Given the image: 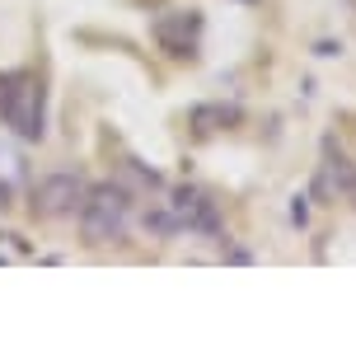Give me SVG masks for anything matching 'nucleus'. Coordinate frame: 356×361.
Wrapping results in <instances>:
<instances>
[{
  "instance_id": "obj_7",
  "label": "nucleus",
  "mask_w": 356,
  "mask_h": 361,
  "mask_svg": "<svg viewBox=\"0 0 356 361\" xmlns=\"http://www.w3.org/2000/svg\"><path fill=\"white\" fill-rule=\"evenodd\" d=\"M244 122V108L239 104H192L188 108V127L197 136H211V132H230Z\"/></svg>"
},
{
  "instance_id": "obj_2",
  "label": "nucleus",
  "mask_w": 356,
  "mask_h": 361,
  "mask_svg": "<svg viewBox=\"0 0 356 361\" xmlns=\"http://www.w3.org/2000/svg\"><path fill=\"white\" fill-rule=\"evenodd\" d=\"M132 221V197L122 183H94L80 202V235L85 244H122Z\"/></svg>"
},
{
  "instance_id": "obj_5",
  "label": "nucleus",
  "mask_w": 356,
  "mask_h": 361,
  "mask_svg": "<svg viewBox=\"0 0 356 361\" xmlns=\"http://www.w3.org/2000/svg\"><path fill=\"white\" fill-rule=\"evenodd\" d=\"M80 202H85V178L80 174H52L33 188V216H47V221L75 216Z\"/></svg>"
},
{
  "instance_id": "obj_4",
  "label": "nucleus",
  "mask_w": 356,
  "mask_h": 361,
  "mask_svg": "<svg viewBox=\"0 0 356 361\" xmlns=\"http://www.w3.org/2000/svg\"><path fill=\"white\" fill-rule=\"evenodd\" d=\"M169 212L178 221V230H192V235H207V240L221 235V207H216V197L202 192V188H192V183L169 192Z\"/></svg>"
},
{
  "instance_id": "obj_9",
  "label": "nucleus",
  "mask_w": 356,
  "mask_h": 361,
  "mask_svg": "<svg viewBox=\"0 0 356 361\" xmlns=\"http://www.w3.org/2000/svg\"><path fill=\"white\" fill-rule=\"evenodd\" d=\"M290 221H295V226H305V221H309V197H305V192H295V197H290Z\"/></svg>"
},
{
  "instance_id": "obj_10",
  "label": "nucleus",
  "mask_w": 356,
  "mask_h": 361,
  "mask_svg": "<svg viewBox=\"0 0 356 361\" xmlns=\"http://www.w3.org/2000/svg\"><path fill=\"white\" fill-rule=\"evenodd\" d=\"M244 5H253V0H244Z\"/></svg>"
},
{
  "instance_id": "obj_1",
  "label": "nucleus",
  "mask_w": 356,
  "mask_h": 361,
  "mask_svg": "<svg viewBox=\"0 0 356 361\" xmlns=\"http://www.w3.org/2000/svg\"><path fill=\"white\" fill-rule=\"evenodd\" d=\"M0 122L19 141H38L47 132V90H42V75H33V71L0 75Z\"/></svg>"
},
{
  "instance_id": "obj_6",
  "label": "nucleus",
  "mask_w": 356,
  "mask_h": 361,
  "mask_svg": "<svg viewBox=\"0 0 356 361\" xmlns=\"http://www.w3.org/2000/svg\"><path fill=\"white\" fill-rule=\"evenodd\" d=\"M319 188H333L343 202L356 207V160L333 136H324V164H319Z\"/></svg>"
},
{
  "instance_id": "obj_8",
  "label": "nucleus",
  "mask_w": 356,
  "mask_h": 361,
  "mask_svg": "<svg viewBox=\"0 0 356 361\" xmlns=\"http://www.w3.org/2000/svg\"><path fill=\"white\" fill-rule=\"evenodd\" d=\"M145 230H150V235H159V240L178 235V221H173L169 202H159V207H150V212H145Z\"/></svg>"
},
{
  "instance_id": "obj_3",
  "label": "nucleus",
  "mask_w": 356,
  "mask_h": 361,
  "mask_svg": "<svg viewBox=\"0 0 356 361\" xmlns=\"http://www.w3.org/2000/svg\"><path fill=\"white\" fill-rule=\"evenodd\" d=\"M150 38L159 42V52L173 61H192L202 42V14L197 10H164L150 24Z\"/></svg>"
}]
</instances>
